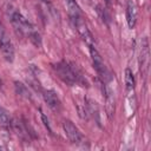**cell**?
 Masks as SVG:
<instances>
[{
	"label": "cell",
	"mask_w": 151,
	"mask_h": 151,
	"mask_svg": "<svg viewBox=\"0 0 151 151\" xmlns=\"http://www.w3.org/2000/svg\"><path fill=\"white\" fill-rule=\"evenodd\" d=\"M55 71L58 73V77L66 84L68 85H74L78 83V74L77 72L68 66L66 63H60L58 65H55Z\"/></svg>",
	"instance_id": "3"
},
{
	"label": "cell",
	"mask_w": 151,
	"mask_h": 151,
	"mask_svg": "<svg viewBox=\"0 0 151 151\" xmlns=\"http://www.w3.org/2000/svg\"><path fill=\"white\" fill-rule=\"evenodd\" d=\"M66 5H67V8H68V13L73 19L78 18V17H81V13H80V8L77 4L76 0H66Z\"/></svg>",
	"instance_id": "10"
},
{
	"label": "cell",
	"mask_w": 151,
	"mask_h": 151,
	"mask_svg": "<svg viewBox=\"0 0 151 151\" xmlns=\"http://www.w3.org/2000/svg\"><path fill=\"white\" fill-rule=\"evenodd\" d=\"M90 52H91V57H92V61H93V67L96 68L98 76L101 78V80L104 83H107L111 80V73L110 71L107 70V67L105 66L100 54L97 52V50L93 47V46H90Z\"/></svg>",
	"instance_id": "1"
},
{
	"label": "cell",
	"mask_w": 151,
	"mask_h": 151,
	"mask_svg": "<svg viewBox=\"0 0 151 151\" xmlns=\"http://www.w3.org/2000/svg\"><path fill=\"white\" fill-rule=\"evenodd\" d=\"M9 122H11V119H9L8 113L0 106V124L1 125H7V124H9Z\"/></svg>",
	"instance_id": "13"
},
{
	"label": "cell",
	"mask_w": 151,
	"mask_h": 151,
	"mask_svg": "<svg viewBox=\"0 0 151 151\" xmlns=\"http://www.w3.org/2000/svg\"><path fill=\"white\" fill-rule=\"evenodd\" d=\"M73 22H74V26H76L78 33L84 39V41L86 44H88V46H92V44H93V37H92L91 32L88 31L87 25L85 24V21L83 20V18L81 17H78V18L73 19Z\"/></svg>",
	"instance_id": "5"
},
{
	"label": "cell",
	"mask_w": 151,
	"mask_h": 151,
	"mask_svg": "<svg viewBox=\"0 0 151 151\" xmlns=\"http://www.w3.org/2000/svg\"><path fill=\"white\" fill-rule=\"evenodd\" d=\"M12 22H13V25H14V27L17 29H19L20 32H22V33H25L27 35H29L34 31L33 26L28 22V20L25 17H22L20 13H18V12L12 14Z\"/></svg>",
	"instance_id": "4"
},
{
	"label": "cell",
	"mask_w": 151,
	"mask_h": 151,
	"mask_svg": "<svg viewBox=\"0 0 151 151\" xmlns=\"http://www.w3.org/2000/svg\"><path fill=\"white\" fill-rule=\"evenodd\" d=\"M29 40L37 46V47H41V38H40V34L37 32V31H33L29 35H28Z\"/></svg>",
	"instance_id": "12"
},
{
	"label": "cell",
	"mask_w": 151,
	"mask_h": 151,
	"mask_svg": "<svg viewBox=\"0 0 151 151\" xmlns=\"http://www.w3.org/2000/svg\"><path fill=\"white\" fill-rule=\"evenodd\" d=\"M137 15H138V7L134 0H127L126 4V21L130 28H133L137 22Z\"/></svg>",
	"instance_id": "7"
},
{
	"label": "cell",
	"mask_w": 151,
	"mask_h": 151,
	"mask_svg": "<svg viewBox=\"0 0 151 151\" xmlns=\"http://www.w3.org/2000/svg\"><path fill=\"white\" fill-rule=\"evenodd\" d=\"M125 85L127 91H132L134 88V77L130 68L125 70Z\"/></svg>",
	"instance_id": "11"
},
{
	"label": "cell",
	"mask_w": 151,
	"mask_h": 151,
	"mask_svg": "<svg viewBox=\"0 0 151 151\" xmlns=\"http://www.w3.org/2000/svg\"><path fill=\"white\" fill-rule=\"evenodd\" d=\"M44 99H45V101L47 103V105H48L52 110H54V111H58V110L60 109V106H61V103H60V100H59L58 94H57L54 91H52V90H48V91H46V92L44 93Z\"/></svg>",
	"instance_id": "8"
},
{
	"label": "cell",
	"mask_w": 151,
	"mask_h": 151,
	"mask_svg": "<svg viewBox=\"0 0 151 151\" xmlns=\"http://www.w3.org/2000/svg\"><path fill=\"white\" fill-rule=\"evenodd\" d=\"M41 118H42V120H44V124H45V126L51 131V127H50V124H48V119H46V117H45V114H41Z\"/></svg>",
	"instance_id": "14"
},
{
	"label": "cell",
	"mask_w": 151,
	"mask_h": 151,
	"mask_svg": "<svg viewBox=\"0 0 151 151\" xmlns=\"http://www.w3.org/2000/svg\"><path fill=\"white\" fill-rule=\"evenodd\" d=\"M147 60H149V44H147V39L144 38L142 41V50H140V70H142V73H144L146 67H147L146 66Z\"/></svg>",
	"instance_id": "9"
},
{
	"label": "cell",
	"mask_w": 151,
	"mask_h": 151,
	"mask_svg": "<svg viewBox=\"0 0 151 151\" xmlns=\"http://www.w3.org/2000/svg\"><path fill=\"white\" fill-rule=\"evenodd\" d=\"M0 52L4 57L5 60L7 61H13L14 59V47L13 44L6 33L4 26L0 24Z\"/></svg>",
	"instance_id": "2"
},
{
	"label": "cell",
	"mask_w": 151,
	"mask_h": 151,
	"mask_svg": "<svg viewBox=\"0 0 151 151\" xmlns=\"http://www.w3.org/2000/svg\"><path fill=\"white\" fill-rule=\"evenodd\" d=\"M63 127H64V131H65V134L67 136V138L72 142V143H80L81 139H83V136L81 133L79 132L78 127L70 120H65L64 124H63Z\"/></svg>",
	"instance_id": "6"
}]
</instances>
